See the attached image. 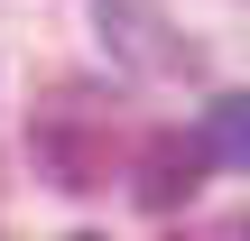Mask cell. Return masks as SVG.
Instances as JSON below:
<instances>
[{
    "mask_svg": "<svg viewBox=\"0 0 250 241\" xmlns=\"http://www.w3.org/2000/svg\"><path fill=\"white\" fill-rule=\"evenodd\" d=\"M204 167H213L204 139H186V130H148V139H139V204H148V214H176V204L204 186Z\"/></svg>",
    "mask_w": 250,
    "mask_h": 241,
    "instance_id": "obj_1",
    "label": "cell"
},
{
    "mask_svg": "<svg viewBox=\"0 0 250 241\" xmlns=\"http://www.w3.org/2000/svg\"><path fill=\"white\" fill-rule=\"evenodd\" d=\"M111 130H74V121H46L37 130V167L56 176V186H74V195H93V186H111Z\"/></svg>",
    "mask_w": 250,
    "mask_h": 241,
    "instance_id": "obj_2",
    "label": "cell"
},
{
    "mask_svg": "<svg viewBox=\"0 0 250 241\" xmlns=\"http://www.w3.org/2000/svg\"><path fill=\"white\" fill-rule=\"evenodd\" d=\"M195 139H204V158H223V167H250V93H213Z\"/></svg>",
    "mask_w": 250,
    "mask_h": 241,
    "instance_id": "obj_3",
    "label": "cell"
},
{
    "mask_svg": "<svg viewBox=\"0 0 250 241\" xmlns=\"http://www.w3.org/2000/svg\"><path fill=\"white\" fill-rule=\"evenodd\" d=\"M65 241H102V232H65Z\"/></svg>",
    "mask_w": 250,
    "mask_h": 241,
    "instance_id": "obj_4",
    "label": "cell"
}]
</instances>
